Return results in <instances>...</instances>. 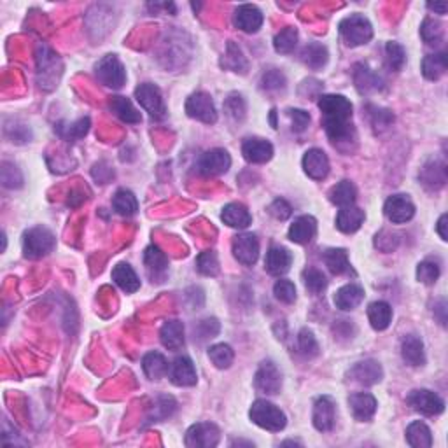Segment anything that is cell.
<instances>
[{"mask_svg":"<svg viewBox=\"0 0 448 448\" xmlns=\"http://www.w3.org/2000/svg\"><path fill=\"white\" fill-rule=\"evenodd\" d=\"M319 109L323 112V126L334 145L342 147L356 141L352 125V103L343 95L319 96Z\"/></svg>","mask_w":448,"mask_h":448,"instance_id":"6da1fadb","label":"cell"},{"mask_svg":"<svg viewBox=\"0 0 448 448\" xmlns=\"http://www.w3.org/2000/svg\"><path fill=\"white\" fill-rule=\"evenodd\" d=\"M249 417L254 422L256 425H259L261 429L272 431V433H278L285 427L287 424V418H285V414L277 408L274 403L266 401V399H258L252 405L251 411H249Z\"/></svg>","mask_w":448,"mask_h":448,"instance_id":"7a4b0ae2","label":"cell"},{"mask_svg":"<svg viewBox=\"0 0 448 448\" xmlns=\"http://www.w3.org/2000/svg\"><path fill=\"white\" fill-rule=\"evenodd\" d=\"M338 30L347 46H363L371 41L373 27L369 19L363 14H350L343 18L338 25Z\"/></svg>","mask_w":448,"mask_h":448,"instance_id":"3957f363","label":"cell"},{"mask_svg":"<svg viewBox=\"0 0 448 448\" xmlns=\"http://www.w3.org/2000/svg\"><path fill=\"white\" fill-rule=\"evenodd\" d=\"M57 245V238L48 228H32L23 235V252L27 258L39 259L48 256Z\"/></svg>","mask_w":448,"mask_h":448,"instance_id":"277c9868","label":"cell"},{"mask_svg":"<svg viewBox=\"0 0 448 448\" xmlns=\"http://www.w3.org/2000/svg\"><path fill=\"white\" fill-rule=\"evenodd\" d=\"M95 76L103 86L119 90L126 81V70L116 54H107L95 65Z\"/></svg>","mask_w":448,"mask_h":448,"instance_id":"5b68a950","label":"cell"},{"mask_svg":"<svg viewBox=\"0 0 448 448\" xmlns=\"http://www.w3.org/2000/svg\"><path fill=\"white\" fill-rule=\"evenodd\" d=\"M135 99L141 103L142 109L149 112L152 119H163L167 116V107H165L163 96H161L160 88L151 83H144L135 90Z\"/></svg>","mask_w":448,"mask_h":448,"instance_id":"8992f818","label":"cell"},{"mask_svg":"<svg viewBox=\"0 0 448 448\" xmlns=\"http://www.w3.org/2000/svg\"><path fill=\"white\" fill-rule=\"evenodd\" d=\"M186 112L190 118L198 119L207 125H214L217 121V112L209 93L196 92L186 100Z\"/></svg>","mask_w":448,"mask_h":448,"instance_id":"52a82bcc","label":"cell"},{"mask_svg":"<svg viewBox=\"0 0 448 448\" xmlns=\"http://www.w3.org/2000/svg\"><path fill=\"white\" fill-rule=\"evenodd\" d=\"M232 167V158L224 149H212L200 156L198 160V172L205 177H217L230 170Z\"/></svg>","mask_w":448,"mask_h":448,"instance_id":"ba28073f","label":"cell"},{"mask_svg":"<svg viewBox=\"0 0 448 448\" xmlns=\"http://www.w3.org/2000/svg\"><path fill=\"white\" fill-rule=\"evenodd\" d=\"M407 403L415 411L422 415H440L445 410V401L433 391L417 389L407 396Z\"/></svg>","mask_w":448,"mask_h":448,"instance_id":"9c48e42d","label":"cell"},{"mask_svg":"<svg viewBox=\"0 0 448 448\" xmlns=\"http://www.w3.org/2000/svg\"><path fill=\"white\" fill-rule=\"evenodd\" d=\"M219 427L210 422H198L186 433V445L190 448H210L219 443Z\"/></svg>","mask_w":448,"mask_h":448,"instance_id":"30bf717a","label":"cell"},{"mask_svg":"<svg viewBox=\"0 0 448 448\" xmlns=\"http://www.w3.org/2000/svg\"><path fill=\"white\" fill-rule=\"evenodd\" d=\"M254 385L263 394H278L282 387V373L275 366V363L265 361L259 366L258 373L254 376Z\"/></svg>","mask_w":448,"mask_h":448,"instance_id":"8fae6325","label":"cell"},{"mask_svg":"<svg viewBox=\"0 0 448 448\" xmlns=\"http://www.w3.org/2000/svg\"><path fill=\"white\" fill-rule=\"evenodd\" d=\"M384 212L391 223L403 224L414 219L415 205L407 194H392L385 201Z\"/></svg>","mask_w":448,"mask_h":448,"instance_id":"7c38bea8","label":"cell"},{"mask_svg":"<svg viewBox=\"0 0 448 448\" xmlns=\"http://www.w3.org/2000/svg\"><path fill=\"white\" fill-rule=\"evenodd\" d=\"M233 256L238 259L242 265L252 266L259 258V240L252 233H242L233 238L232 243Z\"/></svg>","mask_w":448,"mask_h":448,"instance_id":"4fadbf2b","label":"cell"},{"mask_svg":"<svg viewBox=\"0 0 448 448\" xmlns=\"http://www.w3.org/2000/svg\"><path fill=\"white\" fill-rule=\"evenodd\" d=\"M382 376H384V369H382L380 363H376L375 359L359 361L349 369V378L352 382H356V384L365 385V387L378 384Z\"/></svg>","mask_w":448,"mask_h":448,"instance_id":"5bb4252c","label":"cell"},{"mask_svg":"<svg viewBox=\"0 0 448 448\" xmlns=\"http://www.w3.org/2000/svg\"><path fill=\"white\" fill-rule=\"evenodd\" d=\"M314 425L316 429L320 431V433H327L334 427V422H336V407H334V401L329 398V396H320L317 398L316 405H314Z\"/></svg>","mask_w":448,"mask_h":448,"instance_id":"9a60e30c","label":"cell"},{"mask_svg":"<svg viewBox=\"0 0 448 448\" xmlns=\"http://www.w3.org/2000/svg\"><path fill=\"white\" fill-rule=\"evenodd\" d=\"M168 373H170L172 384L179 385V387H193L198 382L196 369H194L193 361L186 356L177 357V359L172 363L170 371Z\"/></svg>","mask_w":448,"mask_h":448,"instance_id":"2e32d148","label":"cell"},{"mask_svg":"<svg viewBox=\"0 0 448 448\" xmlns=\"http://www.w3.org/2000/svg\"><path fill=\"white\" fill-rule=\"evenodd\" d=\"M263 21H265L263 12L251 4L240 6L235 11V19H233L235 27L245 34H256L263 27Z\"/></svg>","mask_w":448,"mask_h":448,"instance_id":"e0dca14e","label":"cell"},{"mask_svg":"<svg viewBox=\"0 0 448 448\" xmlns=\"http://www.w3.org/2000/svg\"><path fill=\"white\" fill-rule=\"evenodd\" d=\"M242 154L249 163L261 165L272 160V156H274V145L268 141H265V139L252 137L247 139V141H243Z\"/></svg>","mask_w":448,"mask_h":448,"instance_id":"ac0fdd59","label":"cell"},{"mask_svg":"<svg viewBox=\"0 0 448 448\" xmlns=\"http://www.w3.org/2000/svg\"><path fill=\"white\" fill-rule=\"evenodd\" d=\"M303 170L314 181H323L329 174V160L320 149H310L303 156Z\"/></svg>","mask_w":448,"mask_h":448,"instance_id":"d6986e66","label":"cell"},{"mask_svg":"<svg viewBox=\"0 0 448 448\" xmlns=\"http://www.w3.org/2000/svg\"><path fill=\"white\" fill-rule=\"evenodd\" d=\"M291 263H293V256L287 249L281 247V245H274L270 251L266 252L265 268L268 274L275 275V277L287 274L289 268H291Z\"/></svg>","mask_w":448,"mask_h":448,"instance_id":"ffe728a7","label":"cell"},{"mask_svg":"<svg viewBox=\"0 0 448 448\" xmlns=\"http://www.w3.org/2000/svg\"><path fill=\"white\" fill-rule=\"evenodd\" d=\"M365 300V289L357 284H347L340 287L334 294V305L343 312H350L357 308Z\"/></svg>","mask_w":448,"mask_h":448,"instance_id":"44dd1931","label":"cell"},{"mask_svg":"<svg viewBox=\"0 0 448 448\" xmlns=\"http://www.w3.org/2000/svg\"><path fill=\"white\" fill-rule=\"evenodd\" d=\"M317 233V221L312 216H300L289 228V238L294 243H310Z\"/></svg>","mask_w":448,"mask_h":448,"instance_id":"7402d4cb","label":"cell"},{"mask_svg":"<svg viewBox=\"0 0 448 448\" xmlns=\"http://www.w3.org/2000/svg\"><path fill=\"white\" fill-rule=\"evenodd\" d=\"M350 410L356 420L366 422L375 415L376 411V399L368 392H357L349 398Z\"/></svg>","mask_w":448,"mask_h":448,"instance_id":"603a6c76","label":"cell"},{"mask_svg":"<svg viewBox=\"0 0 448 448\" xmlns=\"http://www.w3.org/2000/svg\"><path fill=\"white\" fill-rule=\"evenodd\" d=\"M401 356L405 359V363L414 368L417 366L425 365V352H424V343L418 336L415 334H408L405 336L401 342Z\"/></svg>","mask_w":448,"mask_h":448,"instance_id":"cb8c5ba5","label":"cell"},{"mask_svg":"<svg viewBox=\"0 0 448 448\" xmlns=\"http://www.w3.org/2000/svg\"><path fill=\"white\" fill-rule=\"evenodd\" d=\"M221 219L224 223L236 230H245L249 228V224L252 223L251 212L247 210V207L242 203H228L221 212Z\"/></svg>","mask_w":448,"mask_h":448,"instance_id":"d4e9b609","label":"cell"},{"mask_svg":"<svg viewBox=\"0 0 448 448\" xmlns=\"http://www.w3.org/2000/svg\"><path fill=\"white\" fill-rule=\"evenodd\" d=\"M365 223V210L357 207H343L336 216V228L342 233H356Z\"/></svg>","mask_w":448,"mask_h":448,"instance_id":"484cf974","label":"cell"},{"mask_svg":"<svg viewBox=\"0 0 448 448\" xmlns=\"http://www.w3.org/2000/svg\"><path fill=\"white\" fill-rule=\"evenodd\" d=\"M160 340L165 349L179 350L184 345V324L181 320H168L161 326Z\"/></svg>","mask_w":448,"mask_h":448,"instance_id":"4316f807","label":"cell"},{"mask_svg":"<svg viewBox=\"0 0 448 448\" xmlns=\"http://www.w3.org/2000/svg\"><path fill=\"white\" fill-rule=\"evenodd\" d=\"M112 281L125 291V293H135L141 287V281H139L137 274L133 270L128 263H119L112 270Z\"/></svg>","mask_w":448,"mask_h":448,"instance_id":"83f0119b","label":"cell"},{"mask_svg":"<svg viewBox=\"0 0 448 448\" xmlns=\"http://www.w3.org/2000/svg\"><path fill=\"white\" fill-rule=\"evenodd\" d=\"M447 70H448L447 53L427 54V57L422 60V74H424L425 79L438 81L440 77L445 76Z\"/></svg>","mask_w":448,"mask_h":448,"instance_id":"f1b7e54d","label":"cell"},{"mask_svg":"<svg viewBox=\"0 0 448 448\" xmlns=\"http://www.w3.org/2000/svg\"><path fill=\"white\" fill-rule=\"evenodd\" d=\"M142 369H144V373L151 380H160V378H163V376L168 375V371H170V366H168V363H167V359H165L163 354L149 352V354H145L144 359H142Z\"/></svg>","mask_w":448,"mask_h":448,"instance_id":"f546056e","label":"cell"},{"mask_svg":"<svg viewBox=\"0 0 448 448\" xmlns=\"http://www.w3.org/2000/svg\"><path fill=\"white\" fill-rule=\"evenodd\" d=\"M354 81H356V86L359 90L361 95H366V93L376 92L382 84L380 77L369 69L368 65L359 63L356 65V72H354Z\"/></svg>","mask_w":448,"mask_h":448,"instance_id":"4dcf8cb0","label":"cell"},{"mask_svg":"<svg viewBox=\"0 0 448 448\" xmlns=\"http://www.w3.org/2000/svg\"><path fill=\"white\" fill-rule=\"evenodd\" d=\"M422 184L429 190H440V187L445 186L447 183V168H445V163H440V161H431V163L425 165L422 168Z\"/></svg>","mask_w":448,"mask_h":448,"instance_id":"1f68e13d","label":"cell"},{"mask_svg":"<svg viewBox=\"0 0 448 448\" xmlns=\"http://www.w3.org/2000/svg\"><path fill=\"white\" fill-rule=\"evenodd\" d=\"M327 57L329 54H327L326 46H323L319 42H310L301 51V61L312 70L323 69L324 65L327 63Z\"/></svg>","mask_w":448,"mask_h":448,"instance_id":"d6a6232c","label":"cell"},{"mask_svg":"<svg viewBox=\"0 0 448 448\" xmlns=\"http://www.w3.org/2000/svg\"><path fill=\"white\" fill-rule=\"evenodd\" d=\"M109 109L125 123H132V125H135V123H141L142 119L141 112L133 107V103L130 102L126 96H112L109 102Z\"/></svg>","mask_w":448,"mask_h":448,"instance_id":"836d02e7","label":"cell"},{"mask_svg":"<svg viewBox=\"0 0 448 448\" xmlns=\"http://www.w3.org/2000/svg\"><path fill=\"white\" fill-rule=\"evenodd\" d=\"M368 319L373 329L384 331L387 329L392 320V308L385 301H375L368 307Z\"/></svg>","mask_w":448,"mask_h":448,"instance_id":"e575fe53","label":"cell"},{"mask_svg":"<svg viewBox=\"0 0 448 448\" xmlns=\"http://www.w3.org/2000/svg\"><path fill=\"white\" fill-rule=\"evenodd\" d=\"M407 441L414 448H429L433 445V434L424 422L415 420L408 425Z\"/></svg>","mask_w":448,"mask_h":448,"instance_id":"d590c367","label":"cell"},{"mask_svg":"<svg viewBox=\"0 0 448 448\" xmlns=\"http://www.w3.org/2000/svg\"><path fill=\"white\" fill-rule=\"evenodd\" d=\"M356 196H357V190H356V186L350 183V181H342V183H338L336 186L331 187V191H329L331 203L338 205L340 209L354 205Z\"/></svg>","mask_w":448,"mask_h":448,"instance_id":"8d00e7d4","label":"cell"},{"mask_svg":"<svg viewBox=\"0 0 448 448\" xmlns=\"http://www.w3.org/2000/svg\"><path fill=\"white\" fill-rule=\"evenodd\" d=\"M145 266H147V274L151 275V278H163L167 275L168 270V261L167 256L156 247H149L145 251Z\"/></svg>","mask_w":448,"mask_h":448,"instance_id":"74e56055","label":"cell"},{"mask_svg":"<svg viewBox=\"0 0 448 448\" xmlns=\"http://www.w3.org/2000/svg\"><path fill=\"white\" fill-rule=\"evenodd\" d=\"M324 265L327 266V270L333 275H343L350 272L349 256L343 249H327L323 256Z\"/></svg>","mask_w":448,"mask_h":448,"instance_id":"f35d334b","label":"cell"},{"mask_svg":"<svg viewBox=\"0 0 448 448\" xmlns=\"http://www.w3.org/2000/svg\"><path fill=\"white\" fill-rule=\"evenodd\" d=\"M112 207H114V210L119 216L130 217L133 216V214H137L139 201L132 191L119 190L118 193L114 194V198H112Z\"/></svg>","mask_w":448,"mask_h":448,"instance_id":"ab89813d","label":"cell"},{"mask_svg":"<svg viewBox=\"0 0 448 448\" xmlns=\"http://www.w3.org/2000/svg\"><path fill=\"white\" fill-rule=\"evenodd\" d=\"M209 357L216 368L226 369L232 366L233 359H235V352H233L232 347L226 345V343H217V345L209 349Z\"/></svg>","mask_w":448,"mask_h":448,"instance_id":"60d3db41","label":"cell"},{"mask_svg":"<svg viewBox=\"0 0 448 448\" xmlns=\"http://www.w3.org/2000/svg\"><path fill=\"white\" fill-rule=\"evenodd\" d=\"M296 42H298L296 28H293V27L284 28V30H281L277 35H275V41H274L275 51H277V53H282V54L291 53V51L296 48Z\"/></svg>","mask_w":448,"mask_h":448,"instance_id":"b9f144b4","label":"cell"},{"mask_svg":"<svg viewBox=\"0 0 448 448\" xmlns=\"http://www.w3.org/2000/svg\"><path fill=\"white\" fill-rule=\"evenodd\" d=\"M296 345H298V352H300L301 356L308 357V359H310V357L319 356V343H317L314 333H312L310 329H307V327L298 333Z\"/></svg>","mask_w":448,"mask_h":448,"instance_id":"7bdbcfd3","label":"cell"},{"mask_svg":"<svg viewBox=\"0 0 448 448\" xmlns=\"http://www.w3.org/2000/svg\"><path fill=\"white\" fill-rule=\"evenodd\" d=\"M224 67H228L232 69L233 72H245L247 70V61L243 58L242 50L236 46L235 42H230L228 44V51H226V57L223 60Z\"/></svg>","mask_w":448,"mask_h":448,"instance_id":"ee69618b","label":"cell"},{"mask_svg":"<svg viewBox=\"0 0 448 448\" xmlns=\"http://www.w3.org/2000/svg\"><path fill=\"white\" fill-rule=\"evenodd\" d=\"M303 282H305V287L314 294L323 293L324 289L327 287L326 275H324L320 270H317V268H307V270L303 272Z\"/></svg>","mask_w":448,"mask_h":448,"instance_id":"f6af8a7d","label":"cell"},{"mask_svg":"<svg viewBox=\"0 0 448 448\" xmlns=\"http://www.w3.org/2000/svg\"><path fill=\"white\" fill-rule=\"evenodd\" d=\"M440 265L433 259H425L417 266V278L418 282L425 285H433L440 278Z\"/></svg>","mask_w":448,"mask_h":448,"instance_id":"bcb514c9","label":"cell"},{"mask_svg":"<svg viewBox=\"0 0 448 448\" xmlns=\"http://www.w3.org/2000/svg\"><path fill=\"white\" fill-rule=\"evenodd\" d=\"M385 54H387V63L392 70L399 72V70L405 67L407 63V53H405V48L398 42H387L385 44Z\"/></svg>","mask_w":448,"mask_h":448,"instance_id":"7dc6e473","label":"cell"},{"mask_svg":"<svg viewBox=\"0 0 448 448\" xmlns=\"http://www.w3.org/2000/svg\"><path fill=\"white\" fill-rule=\"evenodd\" d=\"M196 268L201 275H207V277H216L219 274V261H217L216 252L205 251L201 252L196 259Z\"/></svg>","mask_w":448,"mask_h":448,"instance_id":"c3c4849f","label":"cell"},{"mask_svg":"<svg viewBox=\"0 0 448 448\" xmlns=\"http://www.w3.org/2000/svg\"><path fill=\"white\" fill-rule=\"evenodd\" d=\"M420 34H422V39H424L429 46L440 44V42L443 41V28H441V25L438 23V21H434V19L431 18L424 19Z\"/></svg>","mask_w":448,"mask_h":448,"instance_id":"681fc988","label":"cell"},{"mask_svg":"<svg viewBox=\"0 0 448 448\" xmlns=\"http://www.w3.org/2000/svg\"><path fill=\"white\" fill-rule=\"evenodd\" d=\"M88 130H90V118H83L69 126H60L58 132H60L61 137L69 139V141H79L86 135Z\"/></svg>","mask_w":448,"mask_h":448,"instance_id":"f907efd6","label":"cell"},{"mask_svg":"<svg viewBox=\"0 0 448 448\" xmlns=\"http://www.w3.org/2000/svg\"><path fill=\"white\" fill-rule=\"evenodd\" d=\"M369 118H371V125L376 132H382V130L389 128L394 121V116H392L391 110L387 109H380V107L369 105Z\"/></svg>","mask_w":448,"mask_h":448,"instance_id":"816d5d0a","label":"cell"},{"mask_svg":"<svg viewBox=\"0 0 448 448\" xmlns=\"http://www.w3.org/2000/svg\"><path fill=\"white\" fill-rule=\"evenodd\" d=\"M274 294L278 301L282 303H294L296 301V287L291 281H285V278H281V281L275 282L274 285Z\"/></svg>","mask_w":448,"mask_h":448,"instance_id":"f5cc1de1","label":"cell"},{"mask_svg":"<svg viewBox=\"0 0 448 448\" xmlns=\"http://www.w3.org/2000/svg\"><path fill=\"white\" fill-rule=\"evenodd\" d=\"M261 88L266 92H278L285 88V76L281 70H266L261 77Z\"/></svg>","mask_w":448,"mask_h":448,"instance_id":"db71d44e","label":"cell"},{"mask_svg":"<svg viewBox=\"0 0 448 448\" xmlns=\"http://www.w3.org/2000/svg\"><path fill=\"white\" fill-rule=\"evenodd\" d=\"M175 410V401L170 398V396H160L158 398V403L156 407L152 408L151 420H163V418L170 417Z\"/></svg>","mask_w":448,"mask_h":448,"instance_id":"11a10c76","label":"cell"},{"mask_svg":"<svg viewBox=\"0 0 448 448\" xmlns=\"http://www.w3.org/2000/svg\"><path fill=\"white\" fill-rule=\"evenodd\" d=\"M217 333H219V323H217V319H203L194 327V338L198 336V340H201V342L214 338Z\"/></svg>","mask_w":448,"mask_h":448,"instance_id":"9f6ffc18","label":"cell"},{"mask_svg":"<svg viewBox=\"0 0 448 448\" xmlns=\"http://www.w3.org/2000/svg\"><path fill=\"white\" fill-rule=\"evenodd\" d=\"M224 110L235 121H242L245 118V102H243V99L240 95H232L224 103Z\"/></svg>","mask_w":448,"mask_h":448,"instance_id":"6f0895ef","label":"cell"},{"mask_svg":"<svg viewBox=\"0 0 448 448\" xmlns=\"http://www.w3.org/2000/svg\"><path fill=\"white\" fill-rule=\"evenodd\" d=\"M289 118H291V128L293 132L301 133L307 130V126L310 125V114L303 109H289L287 110Z\"/></svg>","mask_w":448,"mask_h":448,"instance_id":"680465c9","label":"cell"},{"mask_svg":"<svg viewBox=\"0 0 448 448\" xmlns=\"http://www.w3.org/2000/svg\"><path fill=\"white\" fill-rule=\"evenodd\" d=\"M270 214L275 217V219L285 221L291 217L293 209H291V205H289L287 201L282 200V198H277V200H275L274 203L270 205Z\"/></svg>","mask_w":448,"mask_h":448,"instance_id":"91938a15","label":"cell"},{"mask_svg":"<svg viewBox=\"0 0 448 448\" xmlns=\"http://www.w3.org/2000/svg\"><path fill=\"white\" fill-rule=\"evenodd\" d=\"M434 314H436L438 319H440L441 326H447V303H445V300H441L440 303H438V307L434 308Z\"/></svg>","mask_w":448,"mask_h":448,"instance_id":"94428289","label":"cell"},{"mask_svg":"<svg viewBox=\"0 0 448 448\" xmlns=\"http://www.w3.org/2000/svg\"><path fill=\"white\" fill-rule=\"evenodd\" d=\"M438 233H440L441 238L448 240V235H447V214H443V216L440 217V221H438Z\"/></svg>","mask_w":448,"mask_h":448,"instance_id":"6125c7cd","label":"cell"},{"mask_svg":"<svg viewBox=\"0 0 448 448\" xmlns=\"http://www.w3.org/2000/svg\"><path fill=\"white\" fill-rule=\"evenodd\" d=\"M427 9H431V11L438 12V14H447V2H441V4H427Z\"/></svg>","mask_w":448,"mask_h":448,"instance_id":"be15d7a7","label":"cell"}]
</instances>
